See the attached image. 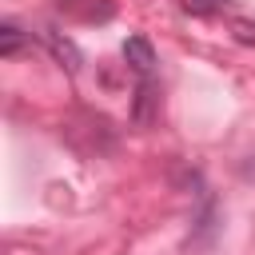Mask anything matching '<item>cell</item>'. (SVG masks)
I'll return each instance as SVG.
<instances>
[{"label":"cell","instance_id":"1","mask_svg":"<svg viewBox=\"0 0 255 255\" xmlns=\"http://www.w3.org/2000/svg\"><path fill=\"white\" fill-rule=\"evenodd\" d=\"M36 36H40V44L52 52V60H56V64H60L68 76H76V72H80V64H84V52L76 48V40H72V36H64L60 28H40Z\"/></svg>","mask_w":255,"mask_h":255},{"label":"cell","instance_id":"2","mask_svg":"<svg viewBox=\"0 0 255 255\" xmlns=\"http://www.w3.org/2000/svg\"><path fill=\"white\" fill-rule=\"evenodd\" d=\"M159 116V80L155 76H139L135 80V96H131V124L147 128Z\"/></svg>","mask_w":255,"mask_h":255},{"label":"cell","instance_id":"3","mask_svg":"<svg viewBox=\"0 0 255 255\" xmlns=\"http://www.w3.org/2000/svg\"><path fill=\"white\" fill-rule=\"evenodd\" d=\"M56 8L80 24H108L116 16V0H56Z\"/></svg>","mask_w":255,"mask_h":255},{"label":"cell","instance_id":"4","mask_svg":"<svg viewBox=\"0 0 255 255\" xmlns=\"http://www.w3.org/2000/svg\"><path fill=\"white\" fill-rule=\"evenodd\" d=\"M120 52H124V64L135 72V80H139V76H155V64H159V60H155V48H151L147 36H128Z\"/></svg>","mask_w":255,"mask_h":255},{"label":"cell","instance_id":"5","mask_svg":"<svg viewBox=\"0 0 255 255\" xmlns=\"http://www.w3.org/2000/svg\"><path fill=\"white\" fill-rule=\"evenodd\" d=\"M24 44H32V32H24L16 20H4V24H0V56L12 60V56H20Z\"/></svg>","mask_w":255,"mask_h":255},{"label":"cell","instance_id":"6","mask_svg":"<svg viewBox=\"0 0 255 255\" xmlns=\"http://www.w3.org/2000/svg\"><path fill=\"white\" fill-rule=\"evenodd\" d=\"M227 8H235V0H183V12H187V16H199V20L219 16V12H227Z\"/></svg>","mask_w":255,"mask_h":255},{"label":"cell","instance_id":"7","mask_svg":"<svg viewBox=\"0 0 255 255\" xmlns=\"http://www.w3.org/2000/svg\"><path fill=\"white\" fill-rule=\"evenodd\" d=\"M235 44H255V20H231Z\"/></svg>","mask_w":255,"mask_h":255}]
</instances>
